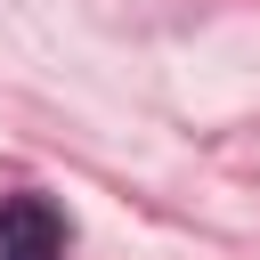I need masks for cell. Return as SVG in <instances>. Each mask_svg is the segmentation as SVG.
<instances>
[{
  "label": "cell",
  "instance_id": "obj_1",
  "mask_svg": "<svg viewBox=\"0 0 260 260\" xmlns=\"http://www.w3.org/2000/svg\"><path fill=\"white\" fill-rule=\"evenodd\" d=\"M73 228L49 195H0V260H65Z\"/></svg>",
  "mask_w": 260,
  "mask_h": 260
}]
</instances>
